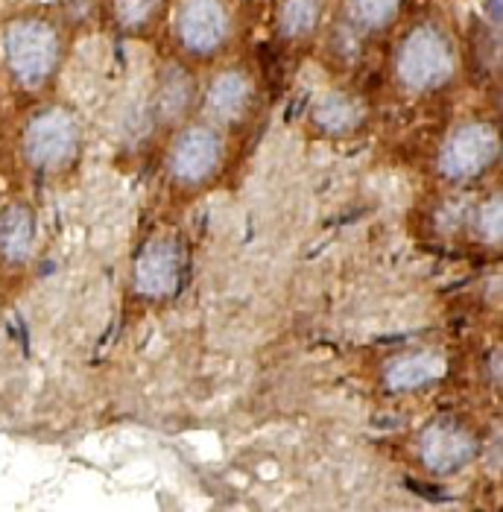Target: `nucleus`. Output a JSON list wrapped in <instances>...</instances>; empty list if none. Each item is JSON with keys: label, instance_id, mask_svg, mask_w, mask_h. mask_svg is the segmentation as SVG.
<instances>
[{"label": "nucleus", "instance_id": "nucleus-7", "mask_svg": "<svg viewBox=\"0 0 503 512\" xmlns=\"http://www.w3.org/2000/svg\"><path fill=\"white\" fill-rule=\"evenodd\" d=\"M179 276V258H176V246L170 240H153L144 246L135 278H138V290L147 296H164L176 287Z\"/></svg>", "mask_w": 503, "mask_h": 512}, {"label": "nucleus", "instance_id": "nucleus-11", "mask_svg": "<svg viewBox=\"0 0 503 512\" xmlns=\"http://www.w3.org/2000/svg\"><path fill=\"white\" fill-rule=\"evenodd\" d=\"M246 103H249V82L243 79V74L229 71V74L217 77V82L211 85L208 106L217 118L237 120L243 115Z\"/></svg>", "mask_w": 503, "mask_h": 512}, {"label": "nucleus", "instance_id": "nucleus-1", "mask_svg": "<svg viewBox=\"0 0 503 512\" xmlns=\"http://www.w3.org/2000/svg\"><path fill=\"white\" fill-rule=\"evenodd\" d=\"M451 71H454L451 47H448L445 36H439L430 27L416 30L404 41V47L398 53V77L404 85H410L416 91L442 85L451 77Z\"/></svg>", "mask_w": 503, "mask_h": 512}, {"label": "nucleus", "instance_id": "nucleus-16", "mask_svg": "<svg viewBox=\"0 0 503 512\" xmlns=\"http://www.w3.org/2000/svg\"><path fill=\"white\" fill-rule=\"evenodd\" d=\"M155 0H117V15L126 24H141L153 12Z\"/></svg>", "mask_w": 503, "mask_h": 512}, {"label": "nucleus", "instance_id": "nucleus-12", "mask_svg": "<svg viewBox=\"0 0 503 512\" xmlns=\"http://www.w3.org/2000/svg\"><path fill=\"white\" fill-rule=\"evenodd\" d=\"M316 120H319V126H325L328 132H343V129H349L354 126V120H357V109H354V103H351L346 94H325L319 103H316Z\"/></svg>", "mask_w": 503, "mask_h": 512}, {"label": "nucleus", "instance_id": "nucleus-8", "mask_svg": "<svg viewBox=\"0 0 503 512\" xmlns=\"http://www.w3.org/2000/svg\"><path fill=\"white\" fill-rule=\"evenodd\" d=\"M217 138L208 129H188L173 150V173L185 182L205 179L217 164Z\"/></svg>", "mask_w": 503, "mask_h": 512}, {"label": "nucleus", "instance_id": "nucleus-9", "mask_svg": "<svg viewBox=\"0 0 503 512\" xmlns=\"http://www.w3.org/2000/svg\"><path fill=\"white\" fill-rule=\"evenodd\" d=\"M448 372V363L436 355H416L407 360H398L395 366H389L387 384L392 390H413L422 387L427 381H436Z\"/></svg>", "mask_w": 503, "mask_h": 512}, {"label": "nucleus", "instance_id": "nucleus-14", "mask_svg": "<svg viewBox=\"0 0 503 512\" xmlns=\"http://www.w3.org/2000/svg\"><path fill=\"white\" fill-rule=\"evenodd\" d=\"M401 0H349L351 18L363 27H384L398 12Z\"/></svg>", "mask_w": 503, "mask_h": 512}, {"label": "nucleus", "instance_id": "nucleus-15", "mask_svg": "<svg viewBox=\"0 0 503 512\" xmlns=\"http://www.w3.org/2000/svg\"><path fill=\"white\" fill-rule=\"evenodd\" d=\"M480 235H483V240H492V243L501 240V197H495V202L483 205V211H480Z\"/></svg>", "mask_w": 503, "mask_h": 512}, {"label": "nucleus", "instance_id": "nucleus-17", "mask_svg": "<svg viewBox=\"0 0 503 512\" xmlns=\"http://www.w3.org/2000/svg\"><path fill=\"white\" fill-rule=\"evenodd\" d=\"M486 9H489V15H492V21H495V24H501V18H503L501 0H486Z\"/></svg>", "mask_w": 503, "mask_h": 512}, {"label": "nucleus", "instance_id": "nucleus-3", "mask_svg": "<svg viewBox=\"0 0 503 512\" xmlns=\"http://www.w3.org/2000/svg\"><path fill=\"white\" fill-rule=\"evenodd\" d=\"M498 156V132L486 123H468L451 135L442 150V170L451 179H471Z\"/></svg>", "mask_w": 503, "mask_h": 512}, {"label": "nucleus", "instance_id": "nucleus-10", "mask_svg": "<svg viewBox=\"0 0 503 512\" xmlns=\"http://www.w3.org/2000/svg\"><path fill=\"white\" fill-rule=\"evenodd\" d=\"M33 243V217L27 208L12 205L0 217V249L9 261H24Z\"/></svg>", "mask_w": 503, "mask_h": 512}, {"label": "nucleus", "instance_id": "nucleus-4", "mask_svg": "<svg viewBox=\"0 0 503 512\" xmlns=\"http://www.w3.org/2000/svg\"><path fill=\"white\" fill-rule=\"evenodd\" d=\"M77 126L65 112H44L27 129V156L39 167H56L74 153Z\"/></svg>", "mask_w": 503, "mask_h": 512}, {"label": "nucleus", "instance_id": "nucleus-2", "mask_svg": "<svg viewBox=\"0 0 503 512\" xmlns=\"http://www.w3.org/2000/svg\"><path fill=\"white\" fill-rule=\"evenodd\" d=\"M6 56L21 82L36 85L53 71L56 62V33L41 21H18L9 27Z\"/></svg>", "mask_w": 503, "mask_h": 512}, {"label": "nucleus", "instance_id": "nucleus-6", "mask_svg": "<svg viewBox=\"0 0 503 512\" xmlns=\"http://www.w3.org/2000/svg\"><path fill=\"white\" fill-rule=\"evenodd\" d=\"M182 41L194 53H211L226 36V12L220 0H185L179 18Z\"/></svg>", "mask_w": 503, "mask_h": 512}, {"label": "nucleus", "instance_id": "nucleus-5", "mask_svg": "<svg viewBox=\"0 0 503 512\" xmlns=\"http://www.w3.org/2000/svg\"><path fill=\"white\" fill-rule=\"evenodd\" d=\"M474 451H477L474 436L454 428V425H433L422 436V460L427 469L436 474L463 469L474 457Z\"/></svg>", "mask_w": 503, "mask_h": 512}, {"label": "nucleus", "instance_id": "nucleus-13", "mask_svg": "<svg viewBox=\"0 0 503 512\" xmlns=\"http://www.w3.org/2000/svg\"><path fill=\"white\" fill-rule=\"evenodd\" d=\"M319 15V3L316 0H284L281 9V30L287 36H302L310 33Z\"/></svg>", "mask_w": 503, "mask_h": 512}]
</instances>
